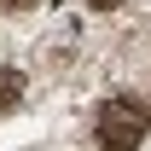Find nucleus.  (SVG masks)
Wrapping results in <instances>:
<instances>
[{
	"label": "nucleus",
	"instance_id": "1",
	"mask_svg": "<svg viewBox=\"0 0 151 151\" xmlns=\"http://www.w3.org/2000/svg\"><path fill=\"white\" fill-rule=\"evenodd\" d=\"M145 128H151V111H145V99H134V93H111L99 105V122H93L105 151H134L145 139Z\"/></svg>",
	"mask_w": 151,
	"mask_h": 151
},
{
	"label": "nucleus",
	"instance_id": "2",
	"mask_svg": "<svg viewBox=\"0 0 151 151\" xmlns=\"http://www.w3.org/2000/svg\"><path fill=\"white\" fill-rule=\"evenodd\" d=\"M18 105H23V76L18 70H0V116L18 111Z\"/></svg>",
	"mask_w": 151,
	"mask_h": 151
},
{
	"label": "nucleus",
	"instance_id": "3",
	"mask_svg": "<svg viewBox=\"0 0 151 151\" xmlns=\"http://www.w3.org/2000/svg\"><path fill=\"white\" fill-rule=\"evenodd\" d=\"M6 12H29V6H41V0H0Z\"/></svg>",
	"mask_w": 151,
	"mask_h": 151
},
{
	"label": "nucleus",
	"instance_id": "4",
	"mask_svg": "<svg viewBox=\"0 0 151 151\" xmlns=\"http://www.w3.org/2000/svg\"><path fill=\"white\" fill-rule=\"evenodd\" d=\"M87 6H93V12H116L122 0H87Z\"/></svg>",
	"mask_w": 151,
	"mask_h": 151
}]
</instances>
